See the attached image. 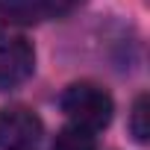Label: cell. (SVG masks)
Returning <instances> with one entry per match:
<instances>
[{
	"instance_id": "obj_1",
	"label": "cell",
	"mask_w": 150,
	"mask_h": 150,
	"mask_svg": "<svg viewBox=\"0 0 150 150\" xmlns=\"http://www.w3.org/2000/svg\"><path fill=\"white\" fill-rule=\"evenodd\" d=\"M62 112L68 115L71 124L83 129H106L115 115V100L106 88L94 83H74L62 91Z\"/></svg>"
},
{
	"instance_id": "obj_2",
	"label": "cell",
	"mask_w": 150,
	"mask_h": 150,
	"mask_svg": "<svg viewBox=\"0 0 150 150\" xmlns=\"http://www.w3.org/2000/svg\"><path fill=\"white\" fill-rule=\"evenodd\" d=\"M41 118L27 106L0 109V150H33L41 138Z\"/></svg>"
},
{
	"instance_id": "obj_3",
	"label": "cell",
	"mask_w": 150,
	"mask_h": 150,
	"mask_svg": "<svg viewBox=\"0 0 150 150\" xmlns=\"http://www.w3.org/2000/svg\"><path fill=\"white\" fill-rule=\"evenodd\" d=\"M35 71V50L27 38H9L0 44V88L27 83Z\"/></svg>"
},
{
	"instance_id": "obj_4",
	"label": "cell",
	"mask_w": 150,
	"mask_h": 150,
	"mask_svg": "<svg viewBox=\"0 0 150 150\" xmlns=\"http://www.w3.org/2000/svg\"><path fill=\"white\" fill-rule=\"evenodd\" d=\"M0 15L12 24H35L44 18L41 0H0Z\"/></svg>"
},
{
	"instance_id": "obj_5",
	"label": "cell",
	"mask_w": 150,
	"mask_h": 150,
	"mask_svg": "<svg viewBox=\"0 0 150 150\" xmlns=\"http://www.w3.org/2000/svg\"><path fill=\"white\" fill-rule=\"evenodd\" d=\"M53 150H97V141H94L91 129H83L77 124H68V127H62L56 132Z\"/></svg>"
},
{
	"instance_id": "obj_6",
	"label": "cell",
	"mask_w": 150,
	"mask_h": 150,
	"mask_svg": "<svg viewBox=\"0 0 150 150\" xmlns=\"http://www.w3.org/2000/svg\"><path fill=\"white\" fill-rule=\"evenodd\" d=\"M129 132L138 144H144L150 138V97L138 94L132 100V112H129Z\"/></svg>"
},
{
	"instance_id": "obj_7",
	"label": "cell",
	"mask_w": 150,
	"mask_h": 150,
	"mask_svg": "<svg viewBox=\"0 0 150 150\" xmlns=\"http://www.w3.org/2000/svg\"><path fill=\"white\" fill-rule=\"evenodd\" d=\"M86 0H41V12L44 18H65L74 9H80Z\"/></svg>"
}]
</instances>
